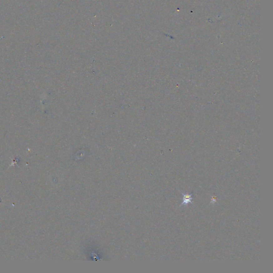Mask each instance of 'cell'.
Listing matches in <instances>:
<instances>
[{"mask_svg":"<svg viewBox=\"0 0 273 273\" xmlns=\"http://www.w3.org/2000/svg\"><path fill=\"white\" fill-rule=\"evenodd\" d=\"M183 195V199H182V203L180 207L181 206H187L189 203H193L192 200H193V194H184L181 193Z\"/></svg>","mask_w":273,"mask_h":273,"instance_id":"obj_1","label":"cell"}]
</instances>
